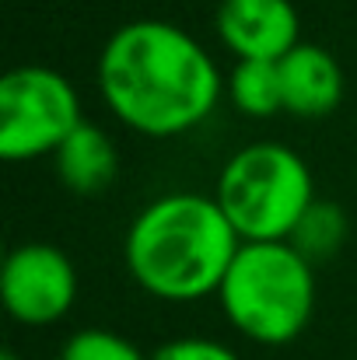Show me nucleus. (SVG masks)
<instances>
[{"label":"nucleus","mask_w":357,"mask_h":360,"mask_svg":"<svg viewBox=\"0 0 357 360\" xmlns=\"http://www.w3.org/2000/svg\"><path fill=\"white\" fill-rule=\"evenodd\" d=\"M95 81L106 109L147 140L193 133L228 91L211 49L182 25L161 18L119 25L99 53Z\"/></svg>","instance_id":"f257e3e1"},{"label":"nucleus","mask_w":357,"mask_h":360,"mask_svg":"<svg viewBox=\"0 0 357 360\" xmlns=\"http://www.w3.org/2000/svg\"><path fill=\"white\" fill-rule=\"evenodd\" d=\"M214 196L242 241H287L319 200L305 158L277 140L235 150L218 175Z\"/></svg>","instance_id":"20e7f679"},{"label":"nucleus","mask_w":357,"mask_h":360,"mask_svg":"<svg viewBox=\"0 0 357 360\" xmlns=\"http://www.w3.org/2000/svg\"><path fill=\"white\" fill-rule=\"evenodd\" d=\"M347 214H344V207H337L333 200H315L308 210H305V217L298 221V228L291 231V245L315 266V262H326V259H333L340 248H344V241H347Z\"/></svg>","instance_id":"9b49d317"},{"label":"nucleus","mask_w":357,"mask_h":360,"mask_svg":"<svg viewBox=\"0 0 357 360\" xmlns=\"http://www.w3.org/2000/svg\"><path fill=\"white\" fill-rule=\"evenodd\" d=\"M242 238L218 196L161 193L130 221L123 262L130 280L154 301L193 304L218 297Z\"/></svg>","instance_id":"f03ea898"},{"label":"nucleus","mask_w":357,"mask_h":360,"mask_svg":"<svg viewBox=\"0 0 357 360\" xmlns=\"http://www.w3.org/2000/svg\"><path fill=\"white\" fill-rule=\"evenodd\" d=\"M0 360H21V357H18L14 350H7V354H4V357H0Z\"/></svg>","instance_id":"4468645a"},{"label":"nucleus","mask_w":357,"mask_h":360,"mask_svg":"<svg viewBox=\"0 0 357 360\" xmlns=\"http://www.w3.org/2000/svg\"><path fill=\"white\" fill-rule=\"evenodd\" d=\"M56 179L74 193V196H99L116 182L119 150L113 136L99 122H81L53 154Z\"/></svg>","instance_id":"1a4fd4ad"},{"label":"nucleus","mask_w":357,"mask_h":360,"mask_svg":"<svg viewBox=\"0 0 357 360\" xmlns=\"http://www.w3.org/2000/svg\"><path fill=\"white\" fill-rule=\"evenodd\" d=\"M280 67V91H284V112L294 120H326L344 102V67L340 60L315 42H298Z\"/></svg>","instance_id":"6e6552de"},{"label":"nucleus","mask_w":357,"mask_h":360,"mask_svg":"<svg viewBox=\"0 0 357 360\" xmlns=\"http://www.w3.org/2000/svg\"><path fill=\"white\" fill-rule=\"evenodd\" d=\"M228 102L249 120H273L284 112L280 67L273 60H235L228 74Z\"/></svg>","instance_id":"9d476101"},{"label":"nucleus","mask_w":357,"mask_h":360,"mask_svg":"<svg viewBox=\"0 0 357 360\" xmlns=\"http://www.w3.org/2000/svg\"><path fill=\"white\" fill-rule=\"evenodd\" d=\"M60 360H151L133 340H126L123 333L113 329H77L67 336Z\"/></svg>","instance_id":"f8f14e48"},{"label":"nucleus","mask_w":357,"mask_h":360,"mask_svg":"<svg viewBox=\"0 0 357 360\" xmlns=\"http://www.w3.org/2000/svg\"><path fill=\"white\" fill-rule=\"evenodd\" d=\"M151 360H242L238 350L228 343L214 340V336H175L168 343H161Z\"/></svg>","instance_id":"ddd939ff"},{"label":"nucleus","mask_w":357,"mask_h":360,"mask_svg":"<svg viewBox=\"0 0 357 360\" xmlns=\"http://www.w3.org/2000/svg\"><path fill=\"white\" fill-rule=\"evenodd\" d=\"M218 304L249 343L287 347L315 315V266L291 241H242Z\"/></svg>","instance_id":"7ed1b4c3"},{"label":"nucleus","mask_w":357,"mask_h":360,"mask_svg":"<svg viewBox=\"0 0 357 360\" xmlns=\"http://www.w3.org/2000/svg\"><path fill=\"white\" fill-rule=\"evenodd\" d=\"M84 122L70 77L46 63H21L0 81V158L11 165L53 158Z\"/></svg>","instance_id":"39448f33"},{"label":"nucleus","mask_w":357,"mask_h":360,"mask_svg":"<svg viewBox=\"0 0 357 360\" xmlns=\"http://www.w3.org/2000/svg\"><path fill=\"white\" fill-rule=\"evenodd\" d=\"M214 32L235 60H284L301 39V18L291 0H221Z\"/></svg>","instance_id":"0eeeda50"},{"label":"nucleus","mask_w":357,"mask_h":360,"mask_svg":"<svg viewBox=\"0 0 357 360\" xmlns=\"http://www.w3.org/2000/svg\"><path fill=\"white\" fill-rule=\"evenodd\" d=\"M77 287L70 255L49 241H25L4 255L0 297L18 326L46 329L63 322L77 301Z\"/></svg>","instance_id":"423d86ee"}]
</instances>
